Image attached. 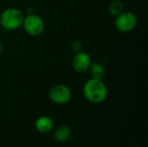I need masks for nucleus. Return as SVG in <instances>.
<instances>
[{
	"label": "nucleus",
	"instance_id": "1",
	"mask_svg": "<svg viewBox=\"0 0 148 147\" xmlns=\"http://www.w3.org/2000/svg\"><path fill=\"white\" fill-rule=\"evenodd\" d=\"M83 95L91 103L99 104L108 97V88L101 79L91 78L83 86Z\"/></svg>",
	"mask_w": 148,
	"mask_h": 147
},
{
	"label": "nucleus",
	"instance_id": "2",
	"mask_svg": "<svg viewBox=\"0 0 148 147\" xmlns=\"http://www.w3.org/2000/svg\"><path fill=\"white\" fill-rule=\"evenodd\" d=\"M24 15L16 8H7L0 14L1 26L9 31H13L23 26Z\"/></svg>",
	"mask_w": 148,
	"mask_h": 147
},
{
	"label": "nucleus",
	"instance_id": "3",
	"mask_svg": "<svg viewBox=\"0 0 148 147\" xmlns=\"http://www.w3.org/2000/svg\"><path fill=\"white\" fill-rule=\"evenodd\" d=\"M23 26L26 33L31 36H40L45 28L42 18L35 13L24 16Z\"/></svg>",
	"mask_w": 148,
	"mask_h": 147
},
{
	"label": "nucleus",
	"instance_id": "4",
	"mask_svg": "<svg viewBox=\"0 0 148 147\" xmlns=\"http://www.w3.org/2000/svg\"><path fill=\"white\" fill-rule=\"evenodd\" d=\"M115 17V28L120 32L132 31L137 25V16L132 11H122Z\"/></svg>",
	"mask_w": 148,
	"mask_h": 147
},
{
	"label": "nucleus",
	"instance_id": "5",
	"mask_svg": "<svg viewBox=\"0 0 148 147\" xmlns=\"http://www.w3.org/2000/svg\"><path fill=\"white\" fill-rule=\"evenodd\" d=\"M49 97L54 103L63 105L71 100V91L68 86L63 84H57L50 88L49 92Z\"/></svg>",
	"mask_w": 148,
	"mask_h": 147
},
{
	"label": "nucleus",
	"instance_id": "6",
	"mask_svg": "<svg viewBox=\"0 0 148 147\" xmlns=\"http://www.w3.org/2000/svg\"><path fill=\"white\" fill-rule=\"evenodd\" d=\"M90 55L83 51L75 54L72 61V68L77 73H85L91 64Z\"/></svg>",
	"mask_w": 148,
	"mask_h": 147
},
{
	"label": "nucleus",
	"instance_id": "7",
	"mask_svg": "<svg viewBox=\"0 0 148 147\" xmlns=\"http://www.w3.org/2000/svg\"><path fill=\"white\" fill-rule=\"evenodd\" d=\"M53 126H54L53 120H51V118L48 116L39 117L35 122L36 129L42 133H46L50 132L53 128Z\"/></svg>",
	"mask_w": 148,
	"mask_h": 147
},
{
	"label": "nucleus",
	"instance_id": "8",
	"mask_svg": "<svg viewBox=\"0 0 148 147\" xmlns=\"http://www.w3.org/2000/svg\"><path fill=\"white\" fill-rule=\"evenodd\" d=\"M71 136V130L68 126H60L54 133V139L57 143H65Z\"/></svg>",
	"mask_w": 148,
	"mask_h": 147
},
{
	"label": "nucleus",
	"instance_id": "9",
	"mask_svg": "<svg viewBox=\"0 0 148 147\" xmlns=\"http://www.w3.org/2000/svg\"><path fill=\"white\" fill-rule=\"evenodd\" d=\"M88 70L91 77L95 79H102L105 75V68L100 62H91Z\"/></svg>",
	"mask_w": 148,
	"mask_h": 147
},
{
	"label": "nucleus",
	"instance_id": "10",
	"mask_svg": "<svg viewBox=\"0 0 148 147\" xmlns=\"http://www.w3.org/2000/svg\"><path fill=\"white\" fill-rule=\"evenodd\" d=\"M124 10V3L121 0H114L108 6V12L112 16H117Z\"/></svg>",
	"mask_w": 148,
	"mask_h": 147
},
{
	"label": "nucleus",
	"instance_id": "11",
	"mask_svg": "<svg viewBox=\"0 0 148 147\" xmlns=\"http://www.w3.org/2000/svg\"><path fill=\"white\" fill-rule=\"evenodd\" d=\"M82 49V44L79 41H74L71 42V50L75 52V54L78 52H81Z\"/></svg>",
	"mask_w": 148,
	"mask_h": 147
},
{
	"label": "nucleus",
	"instance_id": "12",
	"mask_svg": "<svg viewBox=\"0 0 148 147\" xmlns=\"http://www.w3.org/2000/svg\"><path fill=\"white\" fill-rule=\"evenodd\" d=\"M32 13H34L33 9L30 8V7H28V8L26 9V10H25V14H26V15H29V14H32Z\"/></svg>",
	"mask_w": 148,
	"mask_h": 147
},
{
	"label": "nucleus",
	"instance_id": "13",
	"mask_svg": "<svg viewBox=\"0 0 148 147\" xmlns=\"http://www.w3.org/2000/svg\"><path fill=\"white\" fill-rule=\"evenodd\" d=\"M3 45L2 42H0V54L3 52Z\"/></svg>",
	"mask_w": 148,
	"mask_h": 147
}]
</instances>
